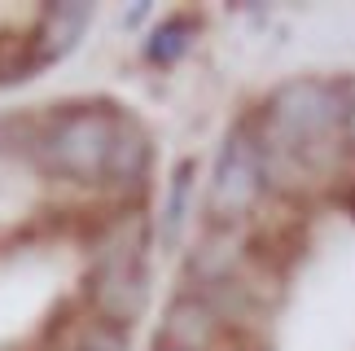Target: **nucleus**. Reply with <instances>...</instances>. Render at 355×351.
I'll return each mask as SVG.
<instances>
[{
	"instance_id": "1",
	"label": "nucleus",
	"mask_w": 355,
	"mask_h": 351,
	"mask_svg": "<svg viewBox=\"0 0 355 351\" xmlns=\"http://www.w3.org/2000/svg\"><path fill=\"white\" fill-rule=\"evenodd\" d=\"M250 128L263 158L268 198L303 202L311 189L329 185L343 167V88L338 79L298 75L285 79L250 110Z\"/></svg>"
},
{
	"instance_id": "2",
	"label": "nucleus",
	"mask_w": 355,
	"mask_h": 351,
	"mask_svg": "<svg viewBox=\"0 0 355 351\" xmlns=\"http://www.w3.org/2000/svg\"><path fill=\"white\" fill-rule=\"evenodd\" d=\"M128 110L114 101H66L49 105L35 114V137H31V163L40 176L79 189H101L105 163H110L114 137L123 128Z\"/></svg>"
},
{
	"instance_id": "3",
	"label": "nucleus",
	"mask_w": 355,
	"mask_h": 351,
	"mask_svg": "<svg viewBox=\"0 0 355 351\" xmlns=\"http://www.w3.org/2000/svg\"><path fill=\"white\" fill-rule=\"evenodd\" d=\"M149 224L136 220L132 237L128 224H119L114 237H105L92 268L84 277V312L105 320V325L132 329L149 307Z\"/></svg>"
},
{
	"instance_id": "4",
	"label": "nucleus",
	"mask_w": 355,
	"mask_h": 351,
	"mask_svg": "<svg viewBox=\"0 0 355 351\" xmlns=\"http://www.w3.org/2000/svg\"><path fill=\"white\" fill-rule=\"evenodd\" d=\"M263 202H268L263 158H259L250 114H241L215 150L207 194H202V228H250Z\"/></svg>"
},
{
	"instance_id": "5",
	"label": "nucleus",
	"mask_w": 355,
	"mask_h": 351,
	"mask_svg": "<svg viewBox=\"0 0 355 351\" xmlns=\"http://www.w3.org/2000/svg\"><path fill=\"white\" fill-rule=\"evenodd\" d=\"M158 347L171 351H245L250 334L233 329L215 307L193 290H175L158 320Z\"/></svg>"
},
{
	"instance_id": "6",
	"label": "nucleus",
	"mask_w": 355,
	"mask_h": 351,
	"mask_svg": "<svg viewBox=\"0 0 355 351\" xmlns=\"http://www.w3.org/2000/svg\"><path fill=\"white\" fill-rule=\"evenodd\" d=\"M92 18H97V5H84V0H62V5H44L35 13L31 31L22 35L18 44V79H31L49 66L66 62L79 49V40L88 35Z\"/></svg>"
},
{
	"instance_id": "7",
	"label": "nucleus",
	"mask_w": 355,
	"mask_h": 351,
	"mask_svg": "<svg viewBox=\"0 0 355 351\" xmlns=\"http://www.w3.org/2000/svg\"><path fill=\"white\" fill-rule=\"evenodd\" d=\"M149 176H154V137H149V128L136 114H128L123 128H119V137H114L105 176H101V194L119 198L123 207H128V202H141L145 189H149Z\"/></svg>"
},
{
	"instance_id": "8",
	"label": "nucleus",
	"mask_w": 355,
	"mask_h": 351,
	"mask_svg": "<svg viewBox=\"0 0 355 351\" xmlns=\"http://www.w3.org/2000/svg\"><path fill=\"white\" fill-rule=\"evenodd\" d=\"M198 35H202V13L198 9H171L149 26V35L141 44V58H145V66H154V71H167V66L184 62L189 53H193Z\"/></svg>"
},
{
	"instance_id": "9",
	"label": "nucleus",
	"mask_w": 355,
	"mask_h": 351,
	"mask_svg": "<svg viewBox=\"0 0 355 351\" xmlns=\"http://www.w3.org/2000/svg\"><path fill=\"white\" fill-rule=\"evenodd\" d=\"M198 158H175L171 171H167V194H162V211H158V224H154V237L162 250H175L184 237V224L193 215V194H198Z\"/></svg>"
},
{
	"instance_id": "10",
	"label": "nucleus",
	"mask_w": 355,
	"mask_h": 351,
	"mask_svg": "<svg viewBox=\"0 0 355 351\" xmlns=\"http://www.w3.org/2000/svg\"><path fill=\"white\" fill-rule=\"evenodd\" d=\"M58 351H132V329H119V325H105L97 316H79L66 325Z\"/></svg>"
},
{
	"instance_id": "11",
	"label": "nucleus",
	"mask_w": 355,
	"mask_h": 351,
	"mask_svg": "<svg viewBox=\"0 0 355 351\" xmlns=\"http://www.w3.org/2000/svg\"><path fill=\"white\" fill-rule=\"evenodd\" d=\"M343 88V154L355 163V79H338Z\"/></svg>"
},
{
	"instance_id": "12",
	"label": "nucleus",
	"mask_w": 355,
	"mask_h": 351,
	"mask_svg": "<svg viewBox=\"0 0 355 351\" xmlns=\"http://www.w3.org/2000/svg\"><path fill=\"white\" fill-rule=\"evenodd\" d=\"M18 84V58H0V88Z\"/></svg>"
},
{
	"instance_id": "13",
	"label": "nucleus",
	"mask_w": 355,
	"mask_h": 351,
	"mask_svg": "<svg viewBox=\"0 0 355 351\" xmlns=\"http://www.w3.org/2000/svg\"><path fill=\"white\" fill-rule=\"evenodd\" d=\"M145 13H149V0H141V5H136L123 22H128V26H141V22H145Z\"/></svg>"
},
{
	"instance_id": "14",
	"label": "nucleus",
	"mask_w": 355,
	"mask_h": 351,
	"mask_svg": "<svg viewBox=\"0 0 355 351\" xmlns=\"http://www.w3.org/2000/svg\"><path fill=\"white\" fill-rule=\"evenodd\" d=\"M149 351H171V347H158V343H154V347H149Z\"/></svg>"
}]
</instances>
